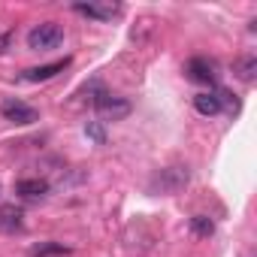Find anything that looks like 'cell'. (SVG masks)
I'll return each instance as SVG.
<instances>
[{
  "mask_svg": "<svg viewBox=\"0 0 257 257\" xmlns=\"http://www.w3.org/2000/svg\"><path fill=\"white\" fill-rule=\"evenodd\" d=\"M188 182H191V170L188 167H167L155 179V188H161V194H179V191L188 188Z\"/></svg>",
  "mask_w": 257,
  "mask_h": 257,
  "instance_id": "3",
  "label": "cell"
},
{
  "mask_svg": "<svg viewBox=\"0 0 257 257\" xmlns=\"http://www.w3.org/2000/svg\"><path fill=\"white\" fill-rule=\"evenodd\" d=\"M10 40H13L10 34H0V52H7V49H10Z\"/></svg>",
  "mask_w": 257,
  "mask_h": 257,
  "instance_id": "15",
  "label": "cell"
},
{
  "mask_svg": "<svg viewBox=\"0 0 257 257\" xmlns=\"http://www.w3.org/2000/svg\"><path fill=\"white\" fill-rule=\"evenodd\" d=\"M67 67H70V58L52 61V64H43V67H31V70H25V82H49V79H55L58 73H64Z\"/></svg>",
  "mask_w": 257,
  "mask_h": 257,
  "instance_id": "7",
  "label": "cell"
},
{
  "mask_svg": "<svg viewBox=\"0 0 257 257\" xmlns=\"http://www.w3.org/2000/svg\"><path fill=\"white\" fill-rule=\"evenodd\" d=\"M85 134L97 143V146H103L106 143V131H103V121H88L85 124Z\"/></svg>",
  "mask_w": 257,
  "mask_h": 257,
  "instance_id": "14",
  "label": "cell"
},
{
  "mask_svg": "<svg viewBox=\"0 0 257 257\" xmlns=\"http://www.w3.org/2000/svg\"><path fill=\"white\" fill-rule=\"evenodd\" d=\"M185 73H188V79L197 82V85H212V82H215V64H212L209 58H203V55L191 58L188 67H185Z\"/></svg>",
  "mask_w": 257,
  "mask_h": 257,
  "instance_id": "5",
  "label": "cell"
},
{
  "mask_svg": "<svg viewBox=\"0 0 257 257\" xmlns=\"http://www.w3.org/2000/svg\"><path fill=\"white\" fill-rule=\"evenodd\" d=\"M191 233L200 236V239H209V236L215 233V221H212L209 215H194V218H191Z\"/></svg>",
  "mask_w": 257,
  "mask_h": 257,
  "instance_id": "12",
  "label": "cell"
},
{
  "mask_svg": "<svg viewBox=\"0 0 257 257\" xmlns=\"http://www.w3.org/2000/svg\"><path fill=\"white\" fill-rule=\"evenodd\" d=\"M64 43V28L58 22H43L37 28H31L28 34V49L31 52H52Z\"/></svg>",
  "mask_w": 257,
  "mask_h": 257,
  "instance_id": "1",
  "label": "cell"
},
{
  "mask_svg": "<svg viewBox=\"0 0 257 257\" xmlns=\"http://www.w3.org/2000/svg\"><path fill=\"white\" fill-rule=\"evenodd\" d=\"M76 13L88 16V19H100V22H109L112 16L121 13V4H73Z\"/></svg>",
  "mask_w": 257,
  "mask_h": 257,
  "instance_id": "8",
  "label": "cell"
},
{
  "mask_svg": "<svg viewBox=\"0 0 257 257\" xmlns=\"http://www.w3.org/2000/svg\"><path fill=\"white\" fill-rule=\"evenodd\" d=\"M0 115H4L7 121H13V124H34L40 118V112L34 106H28L25 100H19V97H7L4 103H0Z\"/></svg>",
  "mask_w": 257,
  "mask_h": 257,
  "instance_id": "4",
  "label": "cell"
},
{
  "mask_svg": "<svg viewBox=\"0 0 257 257\" xmlns=\"http://www.w3.org/2000/svg\"><path fill=\"white\" fill-rule=\"evenodd\" d=\"M22 227H25V212H22L16 203H4V206H0V233L13 236V233H19Z\"/></svg>",
  "mask_w": 257,
  "mask_h": 257,
  "instance_id": "6",
  "label": "cell"
},
{
  "mask_svg": "<svg viewBox=\"0 0 257 257\" xmlns=\"http://www.w3.org/2000/svg\"><path fill=\"white\" fill-rule=\"evenodd\" d=\"M64 254H70L64 242H40L31 248V257H64Z\"/></svg>",
  "mask_w": 257,
  "mask_h": 257,
  "instance_id": "11",
  "label": "cell"
},
{
  "mask_svg": "<svg viewBox=\"0 0 257 257\" xmlns=\"http://www.w3.org/2000/svg\"><path fill=\"white\" fill-rule=\"evenodd\" d=\"M194 109H197L200 115H218V112H221V100H218L215 91H203V94L194 97Z\"/></svg>",
  "mask_w": 257,
  "mask_h": 257,
  "instance_id": "10",
  "label": "cell"
},
{
  "mask_svg": "<svg viewBox=\"0 0 257 257\" xmlns=\"http://www.w3.org/2000/svg\"><path fill=\"white\" fill-rule=\"evenodd\" d=\"M91 103H94V109H97V115H100L103 121H121V118L131 115V100L115 97V94H109V91H100Z\"/></svg>",
  "mask_w": 257,
  "mask_h": 257,
  "instance_id": "2",
  "label": "cell"
},
{
  "mask_svg": "<svg viewBox=\"0 0 257 257\" xmlns=\"http://www.w3.org/2000/svg\"><path fill=\"white\" fill-rule=\"evenodd\" d=\"M16 194L25 200H43L49 194V182L46 179H19L16 182Z\"/></svg>",
  "mask_w": 257,
  "mask_h": 257,
  "instance_id": "9",
  "label": "cell"
},
{
  "mask_svg": "<svg viewBox=\"0 0 257 257\" xmlns=\"http://www.w3.org/2000/svg\"><path fill=\"white\" fill-rule=\"evenodd\" d=\"M236 76H239L242 82H254V76H257V55H245V58L236 64Z\"/></svg>",
  "mask_w": 257,
  "mask_h": 257,
  "instance_id": "13",
  "label": "cell"
}]
</instances>
